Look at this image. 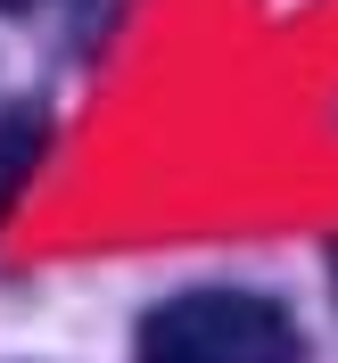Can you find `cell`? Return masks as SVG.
Returning a JSON list of instances; mask_svg holds the SVG:
<instances>
[{
	"label": "cell",
	"instance_id": "obj_1",
	"mask_svg": "<svg viewBox=\"0 0 338 363\" xmlns=\"http://www.w3.org/2000/svg\"><path fill=\"white\" fill-rule=\"evenodd\" d=\"M297 322L256 289H181L140 322L133 363H297Z\"/></svg>",
	"mask_w": 338,
	"mask_h": 363
},
{
	"label": "cell",
	"instance_id": "obj_2",
	"mask_svg": "<svg viewBox=\"0 0 338 363\" xmlns=\"http://www.w3.org/2000/svg\"><path fill=\"white\" fill-rule=\"evenodd\" d=\"M33 157H42V116H9V124H0V223H9V206H17Z\"/></svg>",
	"mask_w": 338,
	"mask_h": 363
},
{
	"label": "cell",
	"instance_id": "obj_3",
	"mask_svg": "<svg viewBox=\"0 0 338 363\" xmlns=\"http://www.w3.org/2000/svg\"><path fill=\"white\" fill-rule=\"evenodd\" d=\"M0 9H33V0H0Z\"/></svg>",
	"mask_w": 338,
	"mask_h": 363
},
{
	"label": "cell",
	"instance_id": "obj_4",
	"mask_svg": "<svg viewBox=\"0 0 338 363\" xmlns=\"http://www.w3.org/2000/svg\"><path fill=\"white\" fill-rule=\"evenodd\" d=\"M330 281H338V248H330Z\"/></svg>",
	"mask_w": 338,
	"mask_h": 363
}]
</instances>
